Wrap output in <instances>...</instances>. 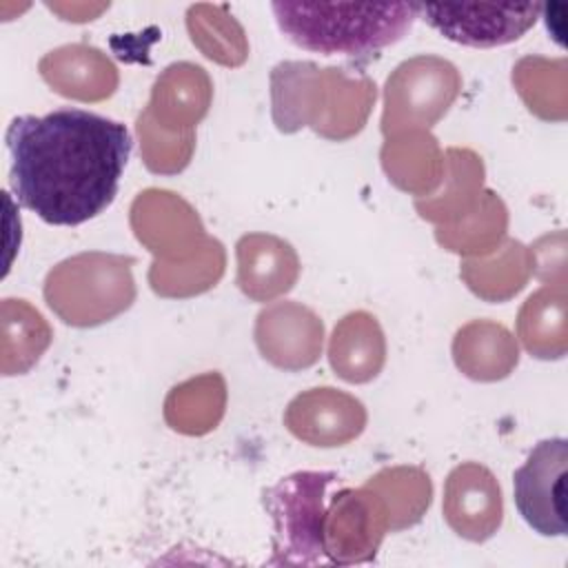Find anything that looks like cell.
<instances>
[{
	"label": "cell",
	"instance_id": "6da1fadb",
	"mask_svg": "<svg viewBox=\"0 0 568 568\" xmlns=\"http://www.w3.org/2000/svg\"><path fill=\"white\" fill-rule=\"evenodd\" d=\"M4 142L16 200L53 226L84 224L111 206L133 149L126 124L75 106L18 115Z\"/></svg>",
	"mask_w": 568,
	"mask_h": 568
},
{
	"label": "cell",
	"instance_id": "7a4b0ae2",
	"mask_svg": "<svg viewBox=\"0 0 568 568\" xmlns=\"http://www.w3.org/2000/svg\"><path fill=\"white\" fill-rule=\"evenodd\" d=\"M280 31L300 49L362 55L399 42L419 18L417 2H271Z\"/></svg>",
	"mask_w": 568,
	"mask_h": 568
},
{
	"label": "cell",
	"instance_id": "3957f363",
	"mask_svg": "<svg viewBox=\"0 0 568 568\" xmlns=\"http://www.w3.org/2000/svg\"><path fill=\"white\" fill-rule=\"evenodd\" d=\"M339 481L331 470H300L264 490V508L275 521L271 564H315L324 557L326 490Z\"/></svg>",
	"mask_w": 568,
	"mask_h": 568
},
{
	"label": "cell",
	"instance_id": "277c9868",
	"mask_svg": "<svg viewBox=\"0 0 568 568\" xmlns=\"http://www.w3.org/2000/svg\"><path fill=\"white\" fill-rule=\"evenodd\" d=\"M568 442L550 437L535 444L513 475V497L521 519L544 537H564Z\"/></svg>",
	"mask_w": 568,
	"mask_h": 568
},
{
	"label": "cell",
	"instance_id": "5b68a950",
	"mask_svg": "<svg viewBox=\"0 0 568 568\" xmlns=\"http://www.w3.org/2000/svg\"><path fill=\"white\" fill-rule=\"evenodd\" d=\"M544 4H419V18L450 42L490 49L519 40L535 27Z\"/></svg>",
	"mask_w": 568,
	"mask_h": 568
}]
</instances>
